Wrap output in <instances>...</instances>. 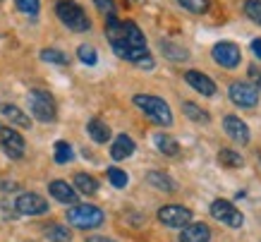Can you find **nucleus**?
<instances>
[{"label":"nucleus","instance_id":"f257e3e1","mask_svg":"<svg viewBox=\"0 0 261 242\" xmlns=\"http://www.w3.org/2000/svg\"><path fill=\"white\" fill-rule=\"evenodd\" d=\"M106 36L111 41V48L115 51V55L122 58V60H127V63L135 65L137 60L151 55L149 48H146L144 32L132 19L120 22L118 17H106Z\"/></svg>","mask_w":261,"mask_h":242},{"label":"nucleus","instance_id":"f03ea898","mask_svg":"<svg viewBox=\"0 0 261 242\" xmlns=\"http://www.w3.org/2000/svg\"><path fill=\"white\" fill-rule=\"evenodd\" d=\"M132 103H135L137 108L142 110L149 120H153L156 125H161V127L173 125V110H170V106H168L163 99H159V96L135 94L132 96Z\"/></svg>","mask_w":261,"mask_h":242},{"label":"nucleus","instance_id":"7ed1b4c3","mask_svg":"<svg viewBox=\"0 0 261 242\" xmlns=\"http://www.w3.org/2000/svg\"><path fill=\"white\" fill-rule=\"evenodd\" d=\"M56 15L58 19L74 34H84L91 29V19L87 17L84 8L77 5L74 0H58L56 3Z\"/></svg>","mask_w":261,"mask_h":242},{"label":"nucleus","instance_id":"20e7f679","mask_svg":"<svg viewBox=\"0 0 261 242\" xmlns=\"http://www.w3.org/2000/svg\"><path fill=\"white\" fill-rule=\"evenodd\" d=\"M67 221L80 230H94V228L103 226L106 213L94 204H77V206H72L67 211Z\"/></svg>","mask_w":261,"mask_h":242},{"label":"nucleus","instance_id":"39448f33","mask_svg":"<svg viewBox=\"0 0 261 242\" xmlns=\"http://www.w3.org/2000/svg\"><path fill=\"white\" fill-rule=\"evenodd\" d=\"M29 110L41 123H53L58 115L56 99L48 94V91H43V89H32L29 91Z\"/></svg>","mask_w":261,"mask_h":242},{"label":"nucleus","instance_id":"423d86ee","mask_svg":"<svg viewBox=\"0 0 261 242\" xmlns=\"http://www.w3.org/2000/svg\"><path fill=\"white\" fill-rule=\"evenodd\" d=\"M208 211H211V216H214L216 221L225 223L228 228H242L245 226V213H242L232 202H228V199H216V202H211Z\"/></svg>","mask_w":261,"mask_h":242},{"label":"nucleus","instance_id":"0eeeda50","mask_svg":"<svg viewBox=\"0 0 261 242\" xmlns=\"http://www.w3.org/2000/svg\"><path fill=\"white\" fill-rule=\"evenodd\" d=\"M228 96L230 101L235 106H240V108L252 110L259 106V89L254 84H249V82H232L228 89Z\"/></svg>","mask_w":261,"mask_h":242},{"label":"nucleus","instance_id":"6e6552de","mask_svg":"<svg viewBox=\"0 0 261 242\" xmlns=\"http://www.w3.org/2000/svg\"><path fill=\"white\" fill-rule=\"evenodd\" d=\"M211 55H214V63L225 67V70H235V67H240V63H242V51H240V46L232 43V41L216 43Z\"/></svg>","mask_w":261,"mask_h":242},{"label":"nucleus","instance_id":"1a4fd4ad","mask_svg":"<svg viewBox=\"0 0 261 242\" xmlns=\"http://www.w3.org/2000/svg\"><path fill=\"white\" fill-rule=\"evenodd\" d=\"M0 149L5 151V156L17 161V158L24 156L27 144H24L22 134L17 132V130H12V127H8V125H0Z\"/></svg>","mask_w":261,"mask_h":242},{"label":"nucleus","instance_id":"9d476101","mask_svg":"<svg viewBox=\"0 0 261 242\" xmlns=\"http://www.w3.org/2000/svg\"><path fill=\"white\" fill-rule=\"evenodd\" d=\"M159 221L168 228H185L192 221V211L180 204H168L159 211Z\"/></svg>","mask_w":261,"mask_h":242},{"label":"nucleus","instance_id":"9b49d317","mask_svg":"<svg viewBox=\"0 0 261 242\" xmlns=\"http://www.w3.org/2000/svg\"><path fill=\"white\" fill-rule=\"evenodd\" d=\"M15 209L22 216H41V213L48 211V202L41 195H36V192H24V195L17 197Z\"/></svg>","mask_w":261,"mask_h":242},{"label":"nucleus","instance_id":"f8f14e48","mask_svg":"<svg viewBox=\"0 0 261 242\" xmlns=\"http://www.w3.org/2000/svg\"><path fill=\"white\" fill-rule=\"evenodd\" d=\"M223 130L232 141H238L240 147H247L252 134H249V127H247L245 120H240L238 115H225L223 117Z\"/></svg>","mask_w":261,"mask_h":242},{"label":"nucleus","instance_id":"ddd939ff","mask_svg":"<svg viewBox=\"0 0 261 242\" xmlns=\"http://www.w3.org/2000/svg\"><path fill=\"white\" fill-rule=\"evenodd\" d=\"M185 82L197 91V94L201 96H216V91H218V86H216V82L211 77H206L204 72H199V70H187L185 72Z\"/></svg>","mask_w":261,"mask_h":242},{"label":"nucleus","instance_id":"4468645a","mask_svg":"<svg viewBox=\"0 0 261 242\" xmlns=\"http://www.w3.org/2000/svg\"><path fill=\"white\" fill-rule=\"evenodd\" d=\"M48 192H50V197L60 204H77L80 202L77 189L72 187V185H67L65 180H53V182L48 185Z\"/></svg>","mask_w":261,"mask_h":242},{"label":"nucleus","instance_id":"2eb2a0df","mask_svg":"<svg viewBox=\"0 0 261 242\" xmlns=\"http://www.w3.org/2000/svg\"><path fill=\"white\" fill-rule=\"evenodd\" d=\"M180 242H211V228L206 223H187L180 228Z\"/></svg>","mask_w":261,"mask_h":242},{"label":"nucleus","instance_id":"dca6fc26","mask_svg":"<svg viewBox=\"0 0 261 242\" xmlns=\"http://www.w3.org/2000/svg\"><path fill=\"white\" fill-rule=\"evenodd\" d=\"M0 115L8 117L12 125L22 127V130H29V127H32V117L27 115L22 108H17L15 103H3V106H0Z\"/></svg>","mask_w":261,"mask_h":242},{"label":"nucleus","instance_id":"f3484780","mask_svg":"<svg viewBox=\"0 0 261 242\" xmlns=\"http://www.w3.org/2000/svg\"><path fill=\"white\" fill-rule=\"evenodd\" d=\"M135 141H132V137H127V134H118L115 139H113V147H111V156L115 158V161H125V158H129L132 154H135Z\"/></svg>","mask_w":261,"mask_h":242},{"label":"nucleus","instance_id":"a211bd4d","mask_svg":"<svg viewBox=\"0 0 261 242\" xmlns=\"http://www.w3.org/2000/svg\"><path fill=\"white\" fill-rule=\"evenodd\" d=\"M146 182H149L153 189H159V192H168V195H173L177 185H175V180L166 173H159V171H151L146 173Z\"/></svg>","mask_w":261,"mask_h":242},{"label":"nucleus","instance_id":"6ab92c4d","mask_svg":"<svg viewBox=\"0 0 261 242\" xmlns=\"http://www.w3.org/2000/svg\"><path fill=\"white\" fill-rule=\"evenodd\" d=\"M159 48H161V53L166 55L168 60H173V63H185V60H190V53H187L182 46L173 43V41H159Z\"/></svg>","mask_w":261,"mask_h":242},{"label":"nucleus","instance_id":"aec40b11","mask_svg":"<svg viewBox=\"0 0 261 242\" xmlns=\"http://www.w3.org/2000/svg\"><path fill=\"white\" fill-rule=\"evenodd\" d=\"M72 182H74L72 187L77 189V192H82V195H87V197H91V195H96V192H98V180L91 178L89 173H77Z\"/></svg>","mask_w":261,"mask_h":242},{"label":"nucleus","instance_id":"412c9836","mask_svg":"<svg viewBox=\"0 0 261 242\" xmlns=\"http://www.w3.org/2000/svg\"><path fill=\"white\" fill-rule=\"evenodd\" d=\"M87 132H89V137H91V139H94L96 144H106V141L111 139V127L106 125L103 120H98V117L89 120Z\"/></svg>","mask_w":261,"mask_h":242},{"label":"nucleus","instance_id":"4be33fe9","mask_svg":"<svg viewBox=\"0 0 261 242\" xmlns=\"http://www.w3.org/2000/svg\"><path fill=\"white\" fill-rule=\"evenodd\" d=\"M153 144H156V149H159L163 156H177V154H180V144H177V139L170 137V134L159 132L153 137Z\"/></svg>","mask_w":261,"mask_h":242},{"label":"nucleus","instance_id":"5701e85b","mask_svg":"<svg viewBox=\"0 0 261 242\" xmlns=\"http://www.w3.org/2000/svg\"><path fill=\"white\" fill-rule=\"evenodd\" d=\"M182 113L190 117L192 123H199V125H208V123H211V115H208L204 108H199L197 103H192V101L182 103Z\"/></svg>","mask_w":261,"mask_h":242},{"label":"nucleus","instance_id":"b1692460","mask_svg":"<svg viewBox=\"0 0 261 242\" xmlns=\"http://www.w3.org/2000/svg\"><path fill=\"white\" fill-rule=\"evenodd\" d=\"M218 163L225 165V168H242L245 158L240 156L238 151H232V149H221L218 151Z\"/></svg>","mask_w":261,"mask_h":242},{"label":"nucleus","instance_id":"393cba45","mask_svg":"<svg viewBox=\"0 0 261 242\" xmlns=\"http://www.w3.org/2000/svg\"><path fill=\"white\" fill-rule=\"evenodd\" d=\"M46 240L48 242H70L72 240V233L67 226H60V223H56V226H48L46 228Z\"/></svg>","mask_w":261,"mask_h":242},{"label":"nucleus","instance_id":"a878e982","mask_svg":"<svg viewBox=\"0 0 261 242\" xmlns=\"http://www.w3.org/2000/svg\"><path fill=\"white\" fill-rule=\"evenodd\" d=\"M39 55H41L43 63H53V65H67L70 63V58H67L63 51H58V48H43Z\"/></svg>","mask_w":261,"mask_h":242},{"label":"nucleus","instance_id":"bb28decb","mask_svg":"<svg viewBox=\"0 0 261 242\" xmlns=\"http://www.w3.org/2000/svg\"><path fill=\"white\" fill-rule=\"evenodd\" d=\"M177 5L185 8L187 12H192V15H206L211 3L208 0H177Z\"/></svg>","mask_w":261,"mask_h":242},{"label":"nucleus","instance_id":"cd10ccee","mask_svg":"<svg viewBox=\"0 0 261 242\" xmlns=\"http://www.w3.org/2000/svg\"><path fill=\"white\" fill-rule=\"evenodd\" d=\"M53 158H56V163L65 165L74 158V151H72V147L67 141H56V154H53Z\"/></svg>","mask_w":261,"mask_h":242},{"label":"nucleus","instance_id":"c85d7f7f","mask_svg":"<svg viewBox=\"0 0 261 242\" xmlns=\"http://www.w3.org/2000/svg\"><path fill=\"white\" fill-rule=\"evenodd\" d=\"M106 175H108V180H111V185L115 189H125L127 182H129V178H127L125 171H120V168H115V165H111L108 171H106Z\"/></svg>","mask_w":261,"mask_h":242},{"label":"nucleus","instance_id":"c756f323","mask_svg":"<svg viewBox=\"0 0 261 242\" xmlns=\"http://www.w3.org/2000/svg\"><path fill=\"white\" fill-rule=\"evenodd\" d=\"M15 5H17V10L27 17H36L39 15V10H41L39 0H15Z\"/></svg>","mask_w":261,"mask_h":242},{"label":"nucleus","instance_id":"7c9ffc66","mask_svg":"<svg viewBox=\"0 0 261 242\" xmlns=\"http://www.w3.org/2000/svg\"><path fill=\"white\" fill-rule=\"evenodd\" d=\"M77 58H80L84 65H96L98 63V53L94 51V46H87V43L77 48Z\"/></svg>","mask_w":261,"mask_h":242},{"label":"nucleus","instance_id":"2f4dec72","mask_svg":"<svg viewBox=\"0 0 261 242\" xmlns=\"http://www.w3.org/2000/svg\"><path fill=\"white\" fill-rule=\"evenodd\" d=\"M245 15L252 19L254 24L261 27V0H247L245 3Z\"/></svg>","mask_w":261,"mask_h":242},{"label":"nucleus","instance_id":"473e14b6","mask_svg":"<svg viewBox=\"0 0 261 242\" xmlns=\"http://www.w3.org/2000/svg\"><path fill=\"white\" fill-rule=\"evenodd\" d=\"M94 5L101 10L106 17H118V8H115L113 0H94Z\"/></svg>","mask_w":261,"mask_h":242},{"label":"nucleus","instance_id":"72a5a7b5","mask_svg":"<svg viewBox=\"0 0 261 242\" xmlns=\"http://www.w3.org/2000/svg\"><path fill=\"white\" fill-rule=\"evenodd\" d=\"M249 79H252V84L256 86V89H259L261 91V67H256V65H252V67H249Z\"/></svg>","mask_w":261,"mask_h":242},{"label":"nucleus","instance_id":"f704fd0d","mask_svg":"<svg viewBox=\"0 0 261 242\" xmlns=\"http://www.w3.org/2000/svg\"><path fill=\"white\" fill-rule=\"evenodd\" d=\"M137 67H142V70H146V72H149V70H153V65H156V63H153V58H151V55H146V58H142V60H137Z\"/></svg>","mask_w":261,"mask_h":242},{"label":"nucleus","instance_id":"c9c22d12","mask_svg":"<svg viewBox=\"0 0 261 242\" xmlns=\"http://www.w3.org/2000/svg\"><path fill=\"white\" fill-rule=\"evenodd\" d=\"M252 53L261 60V39H254V41H252Z\"/></svg>","mask_w":261,"mask_h":242},{"label":"nucleus","instance_id":"e433bc0d","mask_svg":"<svg viewBox=\"0 0 261 242\" xmlns=\"http://www.w3.org/2000/svg\"><path fill=\"white\" fill-rule=\"evenodd\" d=\"M87 242H115L113 237H103V235H94V237H89Z\"/></svg>","mask_w":261,"mask_h":242},{"label":"nucleus","instance_id":"4c0bfd02","mask_svg":"<svg viewBox=\"0 0 261 242\" xmlns=\"http://www.w3.org/2000/svg\"><path fill=\"white\" fill-rule=\"evenodd\" d=\"M0 189H5V192H12V189H17L15 182H0Z\"/></svg>","mask_w":261,"mask_h":242},{"label":"nucleus","instance_id":"58836bf2","mask_svg":"<svg viewBox=\"0 0 261 242\" xmlns=\"http://www.w3.org/2000/svg\"><path fill=\"white\" fill-rule=\"evenodd\" d=\"M259 161H261V156H259Z\"/></svg>","mask_w":261,"mask_h":242}]
</instances>
